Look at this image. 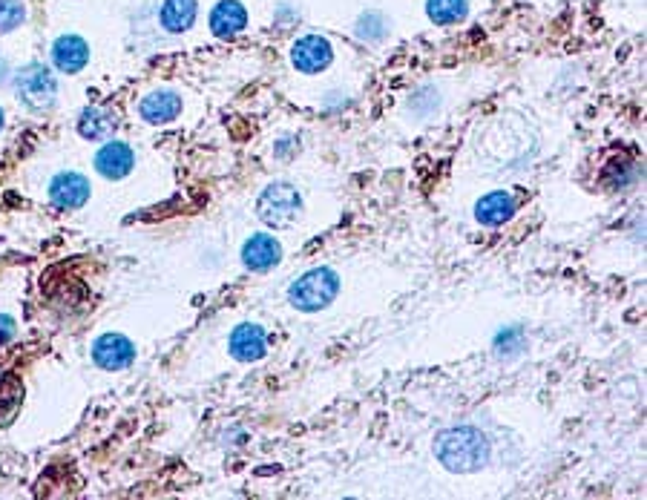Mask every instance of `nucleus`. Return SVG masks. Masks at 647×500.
<instances>
[{"instance_id":"obj_15","label":"nucleus","mask_w":647,"mask_h":500,"mask_svg":"<svg viewBox=\"0 0 647 500\" xmlns=\"http://www.w3.org/2000/svg\"><path fill=\"white\" fill-rule=\"evenodd\" d=\"M24 406V383L12 371L0 374V429L9 426Z\"/></svg>"},{"instance_id":"obj_18","label":"nucleus","mask_w":647,"mask_h":500,"mask_svg":"<svg viewBox=\"0 0 647 500\" xmlns=\"http://www.w3.org/2000/svg\"><path fill=\"white\" fill-rule=\"evenodd\" d=\"M426 12H429V18L435 23L449 26V23L463 21L466 12H469V6H466V0H429Z\"/></svg>"},{"instance_id":"obj_5","label":"nucleus","mask_w":647,"mask_h":500,"mask_svg":"<svg viewBox=\"0 0 647 500\" xmlns=\"http://www.w3.org/2000/svg\"><path fill=\"white\" fill-rule=\"evenodd\" d=\"M49 199L61 210H78L90 199V182L81 173H58L49 184Z\"/></svg>"},{"instance_id":"obj_19","label":"nucleus","mask_w":647,"mask_h":500,"mask_svg":"<svg viewBox=\"0 0 647 500\" xmlns=\"http://www.w3.org/2000/svg\"><path fill=\"white\" fill-rule=\"evenodd\" d=\"M26 21V9L21 0H0V32H12Z\"/></svg>"},{"instance_id":"obj_1","label":"nucleus","mask_w":647,"mask_h":500,"mask_svg":"<svg viewBox=\"0 0 647 500\" xmlns=\"http://www.w3.org/2000/svg\"><path fill=\"white\" fill-rule=\"evenodd\" d=\"M435 455L449 472H475L489 457L486 437L475 429H449L438 434Z\"/></svg>"},{"instance_id":"obj_14","label":"nucleus","mask_w":647,"mask_h":500,"mask_svg":"<svg viewBox=\"0 0 647 500\" xmlns=\"http://www.w3.org/2000/svg\"><path fill=\"white\" fill-rule=\"evenodd\" d=\"M512 213H515V199L509 196L507 190H495V193H489L484 196L478 207H475V216H478V222L486 225V228H498V225H504L512 219Z\"/></svg>"},{"instance_id":"obj_11","label":"nucleus","mask_w":647,"mask_h":500,"mask_svg":"<svg viewBox=\"0 0 647 500\" xmlns=\"http://www.w3.org/2000/svg\"><path fill=\"white\" fill-rule=\"evenodd\" d=\"M228 348H231L233 360L254 363L259 357H265V331L259 325H239L231 334Z\"/></svg>"},{"instance_id":"obj_7","label":"nucleus","mask_w":647,"mask_h":500,"mask_svg":"<svg viewBox=\"0 0 647 500\" xmlns=\"http://www.w3.org/2000/svg\"><path fill=\"white\" fill-rule=\"evenodd\" d=\"M331 44L320 35H305L291 49V61L300 72H323L331 64Z\"/></svg>"},{"instance_id":"obj_9","label":"nucleus","mask_w":647,"mask_h":500,"mask_svg":"<svg viewBox=\"0 0 647 500\" xmlns=\"http://www.w3.org/2000/svg\"><path fill=\"white\" fill-rule=\"evenodd\" d=\"M90 61V46L84 38L78 35H61L55 44H52V64L61 69V72H81Z\"/></svg>"},{"instance_id":"obj_20","label":"nucleus","mask_w":647,"mask_h":500,"mask_svg":"<svg viewBox=\"0 0 647 500\" xmlns=\"http://www.w3.org/2000/svg\"><path fill=\"white\" fill-rule=\"evenodd\" d=\"M15 337V319L6 317V314H0V345L3 342H9Z\"/></svg>"},{"instance_id":"obj_2","label":"nucleus","mask_w":647,"mask_h":500,"mask_svg":"<svg viewBox=\"0 0 647 500\" xmlns=\"http://www.w3.org/2000/svg\"><path fill=\"white\" fill-rule=\"evenodd\" d=\"M340 291V279L337 273L328 271V268H317V271H308L305 276H300L291 291H288V299L294 308L300 311H320L325 305L334 302V296Z\"/></svg>"},{"instance_id":"obj_4","label":"nucleus","mask_w":647,"mask_h":500,"mask_svg":"<svg viewBox=\"0 0 647 500\" xmlns=\"http://www.w3.org/2000/svg\"><path fill=\"white\" fill-rule=\"evenodd\" d=\"M300 207V193H297L291 184L279 182L262 190V196H259V202H256V213H259V219H262L265 225H271V228H288V225L297 219Z\"/></svg>"},{"instance_id":"obj_8","label":"nucleus","mask_w":647,"mask_h":500,"mask_svg":"<svg viewBox=\"0 0 647 500\" xmlns=\"http://www.w3.org/2000/svg\"><path fill=\"white\" fill-rule=\"evenodd\" d=\"M136 164V153L130 150V144L124 141H110L98 150L95 156V170L104 176V179H124Z\"/></svg>"},{"instance_id":"obj_6","label":"nucleus","mask_w":647,"mask_h":500,"mask_svg":"<svg viewBox=\"0 0 647 500\" xmlns=\"http://www.w3.org/2000/svg\"><path fill=\"white\" fill-rule=\"evenodd\" d=\"M93 360L104 371H121L136 360V348L121 334H104L93 342Z\"/></svg>"},{"instance_id":"obj_10","label":"nucleus","mask_w":647,"mask_h":500,"mask_svg":"<svg viewBox=\"0 0 647 500\" xmlns=\"http://www.w3.org/2000/svg\"><path fill=\"white\" fill-rule=\"evenodd\" d=\"M248 26V12L239 0H222L210 12V29L216 38H233Z\"/></svg>"},{"instance_id":"obj_12","label":"nucleus","mask_w":647,"mask_h":500,"mask_svg":"<svg viewBox=\"0 0 647 500\" xmlns=\"http://www.w3.org/2000/svg\"><path fill=\"white\" fill-rule=\"evenodd\" d=\"M242 259H245V265H248L251 271H271L279 259H282V248H279V242L274 236L259 233V236H251V239L245 242Z\"/></svg>"},{"instance_id":"obj_17","label":"nucleus","mask_w":647,"mask_h":500,"mask_svg":"<svg viewBox=\"0 0 647 500\" xmlns=\"http://www.w3.org/2000/svg\"><path fill=\"white\" fill-rule=\"evenodd\" d=\"M196 21V0H164L162 26L167 32H187Z\"/></svg>"},{"instance_id":"obj_13","label":"nucleus","mask_w":647,"mask_h":500,"mask_svg":"<svg viewBox=\"0 0 647 500\" xmlns=\"http://www.w3.org/2000/svg\"><path fill=\"white\" fill-rule=\"evenodd\" d=\"M182 113V98L176 92H150L141 101V118L147 124H170Z\"/></svg>"},{"instance_id":"obj_3","label":"nucleus","mask_w":647,"mask_h":500,"mask_svg":"<svg viewBox=\"0 0 647 500\" xmlns=\"http://www.w3.org/2000/svg\"><path fill=\"white\" fill-rule=\"evenodd\" d=\"M15 92L24 101V107L44 113L55 104L58 95V81L44 64H26L18 75H15Z\"/></svg>"},{"instance_id":"obj_16","label":"nucleus","mask_w":647,"mask_h":500,"mask_svg":"<svg viewBox=\"0 0 647 500\" xmlns=\"http://www.w3.org/2000/svg\"><path fill=\"white\" fill-rule=\"evenodd\" d=\"M116 127V113H110V110H104V107H87V110L81 113V121H78V133L84 138H90V141H104V138H110L116 133Z\"/></svg>"},{"instance_id":"obj_21","label":"nucleus","mask_w":647,"mask_h":500,"mask_svg":"<svg viewBox=\"0 0 647 500\" xmlns=\"http://www.w3.org/2000/svg\"><path fill=\"white\" fill-rule=\"evenodd\" d=\"M0 130H3V110H0Z\"/></svg>"}]
</instances>
